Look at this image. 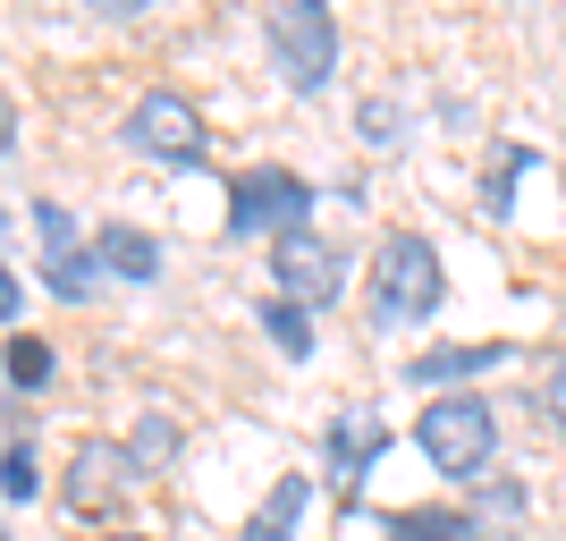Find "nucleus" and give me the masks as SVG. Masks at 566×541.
I'll return each instance as SVG.
<instances>
[{
	"instance_id": "f257e3e1",
	"label": "nucleus",
	"mask_w": 566,
	"mask_h": 541,
	"mask_svg": "<svg viewBox=\"0 0 566 541\" xmlns=\"http://www.w3.org/2000/svg\"><path fill=\"white\" fill-rule=\"evenodd\" d=\"M415 440H423V457L449 474V482H473L499 448V406L473 398V389H449V398H431L423 415H415Z\"/></svg>"
},
{
	"instance_id": "f03ea898",
	"label": "nucleus",
	"mask_w": 566,
	"mask_h": 541,
	"mask_svg": "<svg viewBox=\"0 0 566 541\" xmlns=\"http://www.w3.org/2000/svg\"><path fill=\"white\" fill-rule=\"evenodd\" d=\"M262 34H271V51H280V69H287L296 94H322V85H331V69H338V25H331L322 0H280V9L262 18Z\"/></svg>"
},
{
	"instance_id": "7ed1b4c3",
	"label": "nucleus",
	"mask_w": 566,
	"mask_h": 541,
	"mask_svg": "<svg viewBox=\"0 0 566 541\" xmlns=\"http://www.w3.org/2000/svg\"><path fill=\"white\" fill-rule=\"evenodd\" d=\"M373 296L389 322H423V313H440V254H431V237L398 229V237H380V254H373Z\"/></svg>"
},
{
	"instance_id": "20e7f679",
	"label": "nucleus",
	"mask_w": 566,
	"mask_h": 541,
	"mask_svg": "<svg viewBox=\"0 0 566 541\" xmlns=\"http://www.w3.org/2000/svg\"><path fill=\"white\" fill-rule=\"evenodd\" d=\"M313 212V187L296 178V169H245L229 187V237H287V229H305Z\"/></svg>"
},
{
	"instance_id": "39448f33",
	"label": "nucleus",
	"mask_w": 566,
	"mask_h": 541,
	"mask_svg": "<svg viewBox=\"0 0 566 541\" xmlns=\"http://www.w3.org/2000/svg\"><path fill=\"white\" fill-rule=\"evenodd\" d=\"M271 280H280L287 305H331L347 288V262H338V246L322 229H287V237H271Z\"/></svg>"
},
{
	"instance_id": "423d86ee",
	"label": "nucleus",
	"mask_w": 566,
	"mask_h": 541,
	"mask_svg": "<svg viewBox=\"0 0 566 541\" xmlns=\"http://www.w3.org/2000/svg\"><path fill=\"white\" fill-rule=\"evenodd\" d=\"M127 144H136V153H153V162H203V118H195L187 94L153 85V94L127 111Z\"/></svg>"
},
{
	"instance_id": "0eeeda50",
	"label": "nucleus",
	"mask_w": 566,
	"mask_h": 541,
	"mask_svg": "<svg viewBox=\"0 0 566 541\" xmlns=\"http://www.w3.org/2000/svg\"><path fill=\"white\" fill-rule=\"evenodd\" d=\"M136 474H144V466H136V448H118V440H85V448L69 457V482H60V499H69L76 517H111L118 499L136 491Z\"/></svg>"
},
{
	"instance_id": "6e6552de",
	"label": "nucleus",
	"mask_w": 566,
	"mask_h": 541,
	"mask_svg": "<svg viewBox=\"0 0 566 541\" xmlns=\"http://www.w3.org/2000/svg\"><path fill=\"white\" fill-rule=\"evenodd\" d=\"M94 262L111 271V280H153V271H161V246H153L144 229H127V220H111V229L94 237Z\"/></svg>"
},
{
	"instance_id": "1a4fd4ad",
	"label": "nucleus",
	"mask_w": 566,
	"mask_h": 541,
	"mask_svg": "<svg viewBox=\"0 0 566 541\" xmlns=\"http://www.w3.org/2000/svg\"><path fill=\"white\" fill-rule=\"evenodd\" d=\"M380 440H389V431H380V424H364V415L331 424V482H338V491H355V482H364V466L380 457Z\"/></svg>"
},
{
	"instance_id": "9d476101",
	"label": "nucleus",
	"mask_w": 566,
	"mask_h": 541,
	"mask_svg": "<svg viewBox=\"0 0 566 541\" xmlns=\"http://www.w3.org/2000/svg\"><path fill=\"white\" fill-rule=\"evenodd\" d=\"M499 339H473V347H431V355H415V381H431V389H440V381H465V373H482V364H499Z\"/></svg>"
},
{
	"instance_id": "9b49d317",
	"label": "nucleus",
	"mask_w": 566,
	"mask_h": 541,
	"mask_svg": "<svg viewBox=\"0 0 566 541\" xmlns=\"http://www.w3.org/2000/svg\"><path fill=\"white\" fill-rule=\"evenodd\" d=\"M296 517H305V474H280V482H271V508L245 524V541H287Z\"/></svg>"
},
{
	"instance_id": "f8f14e48",
	"label": "nucleus",
	"mask_w": 566,
	"mask_h": 541,
	"mask_svg": "<svg viewBox=\"0 0 566 541\" xmlns=\"http://www.w3.org/2000/svg\"><path fill=\"white\" fill-rule=\"evenodd\" d=\"M43 280H51V296L85 305V296L102 288V262H94V254H43Z\"/></svg>"
},
{
	"instance_id": "ddd939ff",
	"label": "nucleus",
	"mask_w": 566,
	"mask_h": 541,
	"mask_svg": "<svg viewBox=\"0 0 566 541\" xmlns=\"http://www.w3.org/2000/svg\"><path fill=\"white\" fill-rule=\"evenodd\" d=\"M262 330L280 339V355H287V364H305V355H313V322H305V305L271 296V305H262Z\"/></svg>"
},
{
	"instance_id": "4468645a",
	"label": "nucleus",
	"mask_w": 566,
	"mask_h": 541,
	"mask_svg": "<svg viewBox=\"0 0 566 541\" xmlns=\"http://www.w3.org/2000/svg\"><path fill=\"white\" fill-rule=\"evenodd\" d=\"M389 541H473V524L449 517V508H406V517L389 524Z\"/></svg>"
},
{
	"instance_id": "2eb2a0df",
	"label": "nucleus",
	"mask_w": 566,
	"mask_h": 541,
	"mask_svg": "<svg viewBox=\"0 0 566 541\" xmlns=\"http://www.w3.org/2000/svg\"><path fill=\"white\" fill-rule=\"evenodd\" d=\"M9 381H18V389H43L51 381V347L43 339H25V330L9 339Z\"/></svg>"
},
{
	"instance_id": "dca6fc26",
	"label": "nucleus",
	"mask_w": 566,
	"mask_h": 541,
	"mask_svg": "<svg viewBox=\"0 0 566 541\" xmlns=\"http://www.w3.org/2000/svg\"><path fill=\"white\" fill-rule=\"evenodd\" d=\"M524 162H533V153H524V144H507V153H499V169H491V187H482V204H491V212H507V204H516V178H524Z\"/></svg>"
},
{
	"instance_id": "f3484780",
	"label": "nucleus",
	"mask_w": 566,
	"mask_h": 541,
	"mask_svg": "<svg viewBox=\"0 0 566 541\" xmlns=\"http://www.w3.org/2000/svg\"><path fill=\"white\" fill-rule=\"evenodd\" d=\"M34 229H43V254H76V212H60V204H34Z\"/></svg>"
},
{
	"instance_id": "a211bd4d",
	"label": "nucleus",
	"mask_w": 566,
	"mask_h": 541,
	"mask_svg": "<svg viewBox=\"0 0 566 541\" xmlns=\"http://www.w3.org/2000/svg\"><path fill=\"white\" fill-rule=\"evenodd\" d=\"M0 491H9V499H34V491H43V482H34V457H25V448H9V457H0Z\"/></svg>"
},
{
	"instance_id": "6ab92c4d",
	"label": "nucleus",
	"mask_w": 566,
	"mask_h": 541,
	"mask_svg": "<svg viewBox=\"0 0 566 541\" xmlns=\"http://www.w3.org/2000/svg\"><path fill=\"white\" fill-rule=\"evenodd\" d=\"M169 448H178V431H169L161 415H153V424H144V440H136V466H161Z\"/></svg>"
},
{
	"instance_id": "aec40b11",
	"label": "nucleus",
	"mask_w": 566,
	"mask_h": 541,
	"mask_svg": "<svg viewBox=\"0 0 566 541\" xmlns=\"http://www.w3.org/2000/svg\"><path fill=\"white\" fill-rule=\"evenodd\" d=\"M542 406H549V424H558V440H566V355L549 364V389H542Z\"/></svg>"
},
{
	"instance_id": "412c9836",
	"label": "nucleus",
	"mask_w": 566,
	"mask_h": 541,
	"mask_svg": "<svg viewBox=\"0 0 566 541\" xmlns=\"http://www.w3.org/2000/svg\"><path fill=\"white\" fill-rule=\"evenodd\" d=\"M482 508H491V524H516V517H524V491H516V482H499Z\"/></svg>"
},
{
	"instance_id": "4be33fe9",
	"label": "nucleus",
	"mask_w": 566,
	"mask_h": 541,
	"mask_svg": "<svg viewBox=\"0 0 566 541\" xmlns=\"http://www.w3.org/2000/svg\"><path fill=\"white\" fill-rule=\"evenodd\" d=\"M25 305V288H18V271H9V262H0V322H9V313Z\"/></svg>"
},
{
	"instance_id": "5701e85b",
	"label": "nucleus",
	"mask_w": 566,
	"mask_h": 541,
	"mask_svg": "<svg viewBox=\"0 0 566 541\" xmlns=\"http://www.w3.org/2000/svg\"><path fill=\"white\" fill-rule=\"evenodd\" d=\"M111 541H144V533H111Z\"/></svg>"
}]
</instances>
